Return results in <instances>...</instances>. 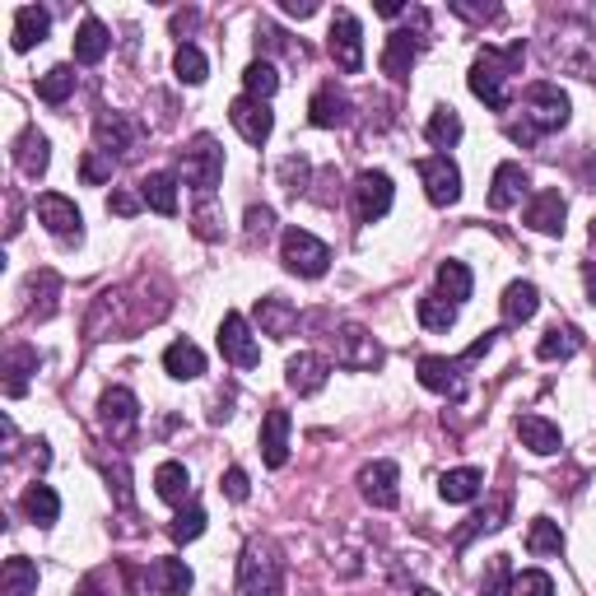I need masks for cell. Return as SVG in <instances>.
Returning a JSON list of instances; mask_svg holds the SVG:
<instances>
[{"mask_svg": "<svg viewBox=\"0 0 596 596\" xmlns=\"http://www.w3.org/2000/svg\"><path fill=\"white\" fill-rule=\"evenodd\" d=\"M527 61V42L517 38L513 47H480V56L470 61V93L490 107V113H508V99H513V80Z\"/></svg>", "mask_w": 596, "mask_h": 596, "instance_id": "obj_1", "label": "cell"}, {"mask_svg": "<svg viewBox=\"0 0 596 596\" xmlns=\"http://www.w3.org/2000/svg\"><path fill=\"white\" fill-rule=\"evenodd\" d=\"M569 93L559 85L541 80L522 93V121H508V140L513 145H531L536 135H550V131H563L569 127Z\"/></svg>", "mask_w": 596, "mask_h": 596, "instance_id": "obj_2", "label": "cell"}, {"mask_svg": "<svg viewBox=\"0 0 596 596\" xmlns=\"http://www.w3.org/2000/svg\"><path fill=\"white\" fill-rule=\"evenodd\" d=\"M285 587V559L265 536H252L238 559V596H280Z\"/></svg>", "mask_w": 596, "mask_h": 596, "instance_id": "obj_3", "label": "cell"}, {"mask_svg": "<svg viewBox=\"0 0 596 596\" xmlns=\"http://www.w3.org/2000/svg\"><path fill=\"white\" fill-rule=\"evenodd\" d=\"M178 172H182V182L196 186L200 196H215L219 178H224V150H219V140L206 135V131L192 135V145H186L182 159H178Z\"/></svg>", "mask_w": 596, "mask_h": 596, "instance_id": "obj_4", "label": "cell"}, {"mask_svg": "<svg viewBox=\"0 0 596 596\" xmlns=\"http://www.w3.org/2000/svg\"><path fill=\"white\" fill-rule=\"evenodd\" d=\"M411 24L415 28H397V34H387V47H383V75H391L397 85L411 80L419 47L429 42V14L425 10H411Z\"/></svg>", "mask_w": 596, "mask_h": 596, "instance_id": "obj_5", "label": "cell"}, {"mask_svg": "<svg viewBox=\"0 0 596 596\" xmlns=\"http://www.w3.org/2000/svg\"><path fill=\"white\" fill-rule=\"evenodd\" d=\"M280 261H285V271H294V275L318 280V275H326V265H332V247L294 224V229H285V238H280Z\"/></svg>", "mask_w": 596, "mask_h": 596, "instance_id": "obj_6", "label": "cell"}, {"mask_svg": "<svg viewBox=\"0 0 596 596\" xmlns=\"http://www.w3.org/2000/svg\"><path fill=\"white\" fill-rule=\"evenodd\" d=\"M93 140L107 159H135L140 145H145V127L127 113H99L93 117Z\"/></svg>", "mask_w": 596, "mask_h": 596, "instance_id": "obj_7", "label": "cell"}, {"mask_svg": "<svg viewBox=\"0 0 596 596\" xmlns=\"http://www.w3.org/2000/svg\"><path fill=\"white\" fill-rule=\"evenodd\" d=\"M332 345H336V364L350 368V373H373L383 364V345L373 340V332L368 326H359V322H345L332 336Z\"/></svg>", "mask_w": 596, "mask_h": 596, "instance_id": "obj_8", "label": "cell"}, {"mask_svg": "<svg viewBox=\"0 0 596 596\" xmlns=\"http://www.w3.org/2000/svg\"><path fill=\"white\" fill-rule=\"evenodd\" d=\"M326 47H332L336 66H340L345 75H359V70H364V24H359L350 10H336V14H332V34H326Z\"/></svg>", "mask_w": 596, "mask_h": 596, "instance_id": "obj_9", "label": "cell"}, {"mask_svg": "<svg viewBox=\"0 0 596 596\" xmlns=\"http://www.w3.org/2000/svg\"><path fill=\"white\" fill-rule=\"evenodd\" d=\"M99 425L113 443H127V438L140 429V401L127 387H107L99 397Z\"/></svg>", "mask_w": 596, "mask_h": 596, "instance_id": "obj_10", "label": "cell"}, {"mask_svg": "<svg viewBox=\"0 0 596 596\" xmlns=\"http://www.w3.org/2000/svg\"><path fill=\"white\" fill-rule=\"evenodd\" d=\"M466 359H443V354H425L419 359V387L438 391V397L448 401H466Z\"/></svg>", "mask_w": 596, "mask_h": 596, "instance_id": "obj_11", "label": "cell"}, {"mask_svg": "<svg viewBox=\"0 0 596 596\" xmlns=\"http://www.w3.org/2000/svg\"><path fill=\"white\" fill-rule=\"evenodd\" d=\"M219 354H224L233 368L261 364V345L252 340V326H247L243 312H224V322H219Z\"/></svg>", "mask_w": 596, "mask_h": 596, "instance_id": "obj_12", "label": "cell"}, {"mask_svg": "<svg viewBox=\"0 0 596 596\" xmlns=\"http://www.w3.org/2000/svg\"><path fill=\"white\" fill-rule=\"evenodd\" d=\"M419 182H425V196L433 206H457L462 200V168L448 159V154H429V159H419Z\"/></svg>", "mask_w": 596, "mask_h": 596, "instance_id": "obj_13", "label": "cell"}, {"mask_svg": "<svg viewBox=\"0 0 596 596\" xmlns=\"http://www.w3.org/2000/svg\"><path fill=\"white\" fill-rule=\"evenodd\" d=\"M354 215L364 219V224H378V219L391 210V196H397V186H391V178L383 168H368L354 178Z\"/></svg>", "mask_w": 596, "mask_h": 596, "instance_id": "obj_14", "label": "cell"}, {"mask_svg": "<svg viewBox=\"0 0 596 596\" xmlns=\"http://www.w3.org/2000/svg\"><path fill=\"white\" fill-rule=\"evenodd\" d=\"M38 224L61 243H80L85 238V219L75 210V200H66L61 192H42L38 196Z\"/></svg>", "mask_w": 596, "mask_h": 596, "instance_id": "obj_15", "label": "cell"}, {"mask_svg": "<svg viewBox=\"0 0 596 596\" xmlns=\"http://www.w3.org/2000/svg\"><path fill=\"white\" fill-rule=\"evenodd\" d=\"M359 494L368 498L373 508H397L401 504V466L397 462H373L359 470Z\"/></svg>", "mask_w": 596, "mask_h": 596, "instance_id": "obj_16", "label": "cell"}, {"mask_svg": "<svg viewBox=\"0 0 596 596\" xmlns=\"http://www.w3.org/2000/svg\"><path fill=\"white\" fill-rule=\"evenodd\" d=\"M229 121H233V131H238L247 145H265V140H271V131H275L271 107L257 103V99H247V93L229 103Z\"/></svg>", "mask_w": 596, "mask_h": 596, "instance_id": "obj_17", "label": "cell"}, {"mask_svg": "<svg viewBox=\"0 0 596 596\" xmlns=\"http://www.w3.org/2000/svg\"><path fill=\"white\" fill-rule=\"evenodd\" d=\"M354 117V103H350V93L336 89V85H322L318 93H312V103H308V121L318 131H336L345 127V121Z\"/></svg>", "mask_w": 596, "mask_h": 596, "instance_id": "obj_18", "label": "cell"}, {"mask_svg": "<svg viewBox=\"0 0 596 596\" xmlns=\"http://www.w3.org/2000/svg\"><path fill=\"white\" fill-rule=\"evenodd\" d=\"M326 378H332V364L312 350H298L285 364V383H289V391H298V397H318L326 387Z\"/></svg>", "mask_w": 596, "mask_h": 596, "instance_id": "obj_19", "label": "cell"}, {"mask_svg": "<svg viewBox=\"0 0 596 596\" xmlns=\"http://www.w3.org/2000/svg\"><path fill=\"white\" fill-rule=\"evenodd\" d=\"M261 457L271 470L289 462V411H280V405H271L261 419Z\"/></svg>", "mask_w": 596, "mask_h": 596, "instance_id": "obj_20", "label": "cell"}, {"mask_svg": "<svg viewBox=\"0 0 596 596\" xmlns=\"http://www.w3.org/2000/svg\"><path fill=\"white\" fill-rule=\"evenodd\" d=\"M527 229H536V233H550V238H559L563 233V219H569V200H563L559 192H536L531 196V206H527Z\"/></svg>", "mask_w": 596, "mask_h": 596, "instance_id": "obj_21", "label": "cell"}, {"mask_svg": "<svg viewBox=\"0 0 596 596\" xmlns=\"http://www.w3.org/2000/svg\"><path fill=\"white\" fill-rule=\"evenodd\" d=\"M257 326H261V336H271V340H289L298 332V308H289L280 294H265V298H257Z\"/></svg>", "mask_w": 596, "mask_h": 596, "instance_id": "obj_22", "label": "cell"}, {"mask_svg": "<svg viewBox=\"0 0 596 596\" xmlns=\"http://www.w3.org/2000/svg\"><path fill=\"white\" fill-rule=\"evenodd\" d=\"M14 164H20L24 178L38 182L42 172H47V164H52V140H47L38 127L20 131V140H14Z\"/></svg>", "mask_w": 596, "mask_h": 596, "instance_id": "obj_23", "label": "cell"}, {"mask_svg": "<svg viewBox=\"0 0 596 596\" xmlns=\"http://www.w3.org/2000/svg\"><path fill=\"white\" fill-rule=\"evenodd\" d=\"M145 583H150L154 596H186L196 578H192V569H186L182 559H154L145 569Z\"/></svg>", "mask_w": 596, "mask_h": 596, "instance_id": "obj_24", "label": "cell"}, {"mask_svg": "<svg viewBox=\"0 0 596 596\" xmlns=\"http://www.w3.org/2000/svg\"><path fill=\"white\" fill-rule=\"evenodd\" d=\"M47 34H52V14H47L42 5H20L14 10V52H34L38 42H47Z\"/></svg>", "mask_w": 596, "mask_h": 596, "instance_id": "obj_25", "label": "cell"}, {"mask_svg": "<svg viewBox=\"0 0 596 596\" xmlns=\"http://www.w3.org/2000/svg\"><path fill=\"white\" fill-rule=\"evenodd\" d=\"M508 508H513V498H508V494H498L490 508H480V513H470V517H466V527H457L452 545H457V550H466V545L476 541V536H484V531H498V527L508 522Z\"/></svg>", "mask_w": 596, "mask_h": 596, "instance_id": "obj_26", "label": "cell"}, {"mask_svg": "<svg viewBox=\"0 0 596 596\" xmlns=\"http://www.w3.org/2000/svg\"><path fill=\"white\" fill-rule=\"evenodd\" d=\"M527 196V168L522 164H498L494 168V186H490V210H513Z\"/></svg>", "mask_w": 596, "mask_h": 596, "instance_id": "obj_27", "label": "cell"}, {"mask_svg": "<svg viewBox=\"0 0 596 596\" xmlns=\"http://www.w3.org/2000/svg\"><path fill=\"white\" fill-rule=\"evenodd\" d=\"M498 308H504V322H508V326H522V322L536 318L541 289L531 285V280H513V285L504 289V298H498Z\"/></svg>", "mask_w": 596, "mask_h": 596, "instance_id": "obj_28", "label": "cell"}, {"mask_svg": "<svg viewBox=\"0 0 596 596\" xmlns=\"http://www.w3.org/2000/svg\"><path fill=\"white\" fill-rule=\"evenodd\" d=\"M517 438H522V448H531L536 457H555L563 443L559 429L545 415H517Z\"/></svg>", "mask_w": 596, "mask_h": 596, "instance_id": "obj_29", "label": "cell"}, {"mask_svg": "<svg viewBox=\"0 0 596 596\" xmlns=\"http://www.w3.org/2000/svg\"><path fill=\"white\" fill-rule=\"evenodd\" d=\"M154 494H159L164 504L186 508L192 504V470H186L182 462H164L159 470H154Z\"/></svg>", "mask_w": 596, "mask_h": 596, "instance_id": "obj_30", "label": "cell"}, {"mask_svg": "<svg viewBox=\"0 0 596 596\" xmlns=\"http://www.w3.org/2000/svg\"><path fill=\"white\" fill-rule=\"evenodd\" d=\"M107 47H113V34H107V24L93 20V14H85L80 34H75V61H80V66H99V61L107 56Z\"/></svg>", "mask_w": 596, "mask_h": 596, "instance_id": "obj_31", "label": "cell"}, {"mask_svg": "<svg viewBox=\"0 0 596 596\" xmlns=\"http://www.w3.org/2000/svg\"><path fill=\"white\" fill-rule=\"evenodd\" d=\"M164 368H168V378L192 383L206 373V354H200V345H192V340H172L164 350Z\"/></svg>", "mask_w": 596, "mask_h": 596, "instance_id": "obj_32", "label": "cell"}, {"mask_svg": "<svg viewBox=\"0 0 596 596\" xmlns=\"http://www.w3.org/2000/svg\"><path fill=\"white\" fill-rule=\"evenodd\" d=\"M484 490V470L480 466H457V470H443V480H438V494L448 498V504H470Z\"/></svg>", "mask_w": 596, "mask_h": 596, "instance_id": "obj_33", "label": "cell"}, {"mask_svg": "<svg viewBox=\"0 0 596 596\" xmlns=\"http://www.w3.org/2000/svg\"><path fill=\"white\" fill-rule=\"evenodd\" d=\"M140 200L172 219L178 215V178H172V172H150V178L140 182Z\"/></svg>", "mask_w": 596, "mask_h": 596, "instance_id": "obj_34", "label": "cell"}, {"mask_svg": "<svg viewBox=\"0 0 596 596\" xmlns=\"http://www.w3.org/2000/svg\"><path fill=\"white\" fill-rule=\"evenodd\" d=\"M470 289H476V275H470V265L466 261H443L438 265V289L433 294H443L448 303H466L470 298Z\"/></svg>", "mask_w": 596, "mask_h": 596, "instance_id": "obj_35", "label": "cell"}, {"mask_svg": "<svg viewBox=\"0 0 596 596\" xmlns=\"http://www.w3.org/2000/svg\"><path fill=\"white\" fill-rule=\"evenodd\" d=\"M28 373H38V350L34 345H14L5 354V397H24Z\"/></svg>", "mask_w": 596, "mask_h": 596, "instance_id": "obj_36", "label": "cell"}, {"mask_svg": "<svg viewBox=\"0 0 596 596\" xmlns=\"http://www.w3.org/2000/svg\"><path fill=\"white\" fill-rule=\"evenodd\" d=\"M56 294H61V280L52 271H38L34 280H28V318L47 322L56 312Z\"/></svg>", "mask_w": 596, "mask_h": 596, "instance_id": "obj_37", "label": "cell"}, {"mask_svg": "<svg viewBox=\"0 0 596 596\" xmlns=\"http://www.w3.org/2000/svg\"><path fill=\"white\" fill-rule=\"evenodd\" d=\"M578 350H583V332L578 326H550V332L541 336L536 354L545 359V364H555V359H573Z\"/></svg>", "mask_w": 596, "mask_h": 596, "instance_id": "obj_38", "label": "cell"}, {"mask_svg": "<svg viewBox=\"0 0 596 596\" xmlns=\"http://www.w3.org/2000/svg\"><path fill=\"white\" fill-rule=\"evenodd\" d=\"M0 587H5V596H34L38 592V563L14 555L5 559V569H0Z\"/></svg>", "mask_w": 596, "mask_h": 596, "instance_id": "obj_39", "label": "cell"}, {"mask_svg": "<svg viewBox=\"0 0 596 596\" xmlns=\"http://www.w3.org/2000/svg\"><path fill=\"white\" fill-rule=\"evenodd\" d=\"M24 513H28V522H38V527H56V517H61V498L52 484H28V494H24Z\"/></svg>", "mask_w": 596, "mask_h": 596, "instance_id": "obj_40", "label": "cell"}, {"mask_svg": "<svg viewBox=\"0 0 596 596\" xmlns=\"http://www.w3.org/2000/svg\"><path fill=\"white\" fill-rule=\"evenodd\" d=\"M425 135H429L433 150H452V145H457V140H462V117H457V107H433Z\"/></svg>", "mask_w": 596, "mask_h": 596, "instance_id": "obj_41", "label": "cell"}, {"mask_svg": "<svg viewBox=\"0 0 596 596\" xmlns=\"http://www.w3.org/2000/svg\"><path fill=\"white\" fill-rule=\"evenodd\" d=\"M415 312H419V322H425L429 332H452V326H457V303H448L443 294H425L415 303Z\"/></svg>", "mask_w": 596, "mask_h": 596, "instance_id": "obj_42", "label": "cell"}, {"mask_svg": "<svg viewBox=\"0 0 596 596\" xmlns=\"http://www.w3.org/2000/svg\"><path fill=\"white\" fill-rule=\"evenodd\" d=\"M527 550L536 555V559L559 555V550H563V531H559V522H550V517H536V522H531V531H527Z\"/></svg>", "mask_w": 596, "mask_h": 596, "instance_id": "obj_43", "label": "cell"}, {"mask_svg": "<svg viewBox=\"0 0 596 596\" xmlns=\"http://www.w3.org/2000/svg\"><path fill=\"white\" fill-rule=\"evenodd\" d=\"M172 70H178V80H182V85H206L210 61H206V52H200L196 42H182V47H178V56H172Z\"/></svg>", "mask_w": 596, "mask_h": 596, "instance_id": "obj_44", "label": "cell"}, {"mask_svg": "<svg viewBox=\"0 0 596 596\" xmlns=\"http://www.w3.org/2000/svg\"><path fill=\"white\" fill-rule=\"evenodd\" d=\"M243 89H247V99L271 103V99H275V89H280V75H275L271 61H252V66L243 70Z\"/></svg>", "mask_w": 596, "mask_h": 596, "instance_id": "obj_45", "label": "cell"}, {"mask_svg": "<svg viewBox=\"0 0 596 596\" xmlns=\"http://www.w3.org/2000/svg\"><path fill=\"white\" fill-rule=\"evenodd\" d=\"M70 93H75V66H52L38 80V99L42 103H66Z\"/></svg>", "mask_w": 596, "mask_h": 596, "instance_id": "obj_46", "label": "cell"}, {"mask_svg": "<svg viewBox=\"0 0 596 596\" xmlns=\"http://www.w3.org/2000/svg\"><path fill=\"white\" fill-rule=\"evenodd\" d=\"M513 559L508 555H494L490 559V569H484L480 578V596H513Z\"/></svg>", "mask_w": 596, "mask_h": 596, "instance_id": "obj_47", "label": "cell"}, {"mask_svg": "<svg viewBox=\"0 0 596 596\" xmlns=\"http://www.w3.org/2000/svg\"><path fill=\"white\" fill-rule=\"evenodd\" d=\"M200 531H206V508L200 504H186L178 517L168 522V536L178 541V545H186V541H200Z\"/></svg>", "mask_w": 596, "mask_h": 596, "instance_id": "obj_48", "label": "cell"}, {"mask_svg": "<svg viewBox=\"0 0 596 596\" xmlns=\"http://www.w3.org/2000/svg\"><path fill=\"white\" fill-rule=\"evenodd\" d=\"M312 182V164L303 159V154H289V159H280V186H285L289 196H303Z\"/></svg>", "mask_w": 596, "mask_h": 596, "instance_id": "obj_49", "label": "cell"}, {"mask_svg": "<svg viewBox=\"0 0 596 596\" xmlns=\"http://www.w3.org/2000/svg\"><path fill=\"white\" fill-rule=\"evenodd\" d=\"M513 596H555V578L541 569H527L513 578Z\"/></svg>", "mask_w": 596, "mask_h": 596, "instance_id": "obj_50", "label": "cell"}, {"mask_svg": "<svg viewBox=\"0 0 596 596\" xmlns=\"http://www.w3.org/2000/svg\"><path fill=\"white\" fill-rule=\"evenodd\" d=\"M243 224H247V243H265L275 233V210L271 206H252Z\"/></svg>", "mask_w": 596, "mask_h": 596, "instance_id": "obj_51", "label": "cell"}, {"mask_svg": "<svg viewBox=\"0 0 596 596\" xmlns=\"http://www.w3.org/2000/svg\"><path fill=\"white\" fill-rule=\"evenodd\" d=\"M113 168H117V159H107L103 150H89V154H85V164H80V178H85L89 186H99V182L113 178Z\"/></svg>", "mask_w": 596, "mask_h": 596, "instance_id": "obj_52", "label": "cell"}, {"mask_svg": "<svg viewBox=\"0 0 596 596\" xmlns=\"http://www.w3.org/2000/svg\"><path fill=\"white\" fill-rule=\"evenodd\" d=\"M219 490H224V494L233 498V504H243V498L252 494V480H247V470H243V466H229V470H224V484H219Z\"/></svg>", "mask_w": 596, "mask_h": 596, "instance_id": "obj_53", "label": "cell"}, {"mask_svg": "<svg viewBox=\"0 0 596 596\" xmlns=\"http://www.w3.org/2000/svg\"><path fill=\"white\" fill-rule=\"evenodd\" d=\"M192 224H196V238H219V215L210 206V196H200V210L192 215Z\"/></svg>", "mask_w": 596, "mask_h": 596, "instance_id": "obj_54", "label": "cell"}, {"mask_svg": "<svg viewBox=\"0 0 596 596\" xmlns=\"http://www.w3.org/2000/svg\"><path fill=\"white\" fill-rule=\"evenodd\" d=\"M140 206H145V200H140L135 192H113V196H107V210H113V215H121V219L140 215Z\"/></svg>", "mask_w": 596, "mask_h": 596, "instance_id": "obj_55", "label": "cell"}, {"mask_svg": "<svg viewBox=\"0 0 596 596\" xmlns=\"http://www.w3.org/2000/svg\"><path fill=\"white\" fill-rule=\"evenodd\" d=\"M452 14H462V20H470V24H484V20H498V5H466V0H452V5H448Z\"/></svg>", "mask_w": 596, "mask_h": 596, "instance_id": "obj_56", "label": "cell"}, {"mask_svg": "<svg viewBox=\"0 0 596 596\" xmlns=\"http://www.w3.org/2000/svg\"><path fill=\"white\" fill-rule=\"evenodd\" d=\"M75 596H113V587H107V573H89Z\"/></svg>", "mask_w": 596, "mask_h": 596, "instance_id": "obj_57", "label": "cell"}, {"mask_svg": "<svg viewBox=\"0 0 596 596\" xmlns=\"http://www.w3.org/2000/svg\"><path fill=\"white\" fill-rule=\"evenodd\" d=\"M280 10L294 14V20H308V14H318V0H280Z\"/></svg>", "mask_w": 596, "mask_h": 596, "instance_id": "obj_58", "label": "cell"}, {"mask_svg": "<svg viewBox=\"0 0 596 596\" xmlns=\"http://www.w3.org/2000/svg\"><path fill=\"white\" fill-rule=\"evenodd\" d=\"M196 20H200V14L196 10H186V14H172V34H192V28H196Z\"/></svg>", "mask_w": 596, "mask_h": 596, "instance_id": "obj_59", "label": "cell"}, {"mask_svg": "<svg viewBox=\"0 0 596 596\" xmlns=\"http://www.w3.org/2000/svg\"><path fill=\"white\" fill-rule=\"evenodd\" d=\"M583 285H587V298H596V261L583 265Z\"/></svg>", "mask_w": 596, "mask_h": 596, "instance_id": "obj_60", "label": "cell"}, {"mask_svg": "<svg viewBox=\"0 0 596 596\" xmlns=\"http://www.w3.org/2000/svg\"><path fill=\"white\" fill-rule=\"evenodd\" d=\"M411 596H438V592H429V587H419V592H411Z\"/></svg>", "mask_w": 596, "mask_h": 596, "instance_id": "obj_61", "label": "cell"}]
</instances>
